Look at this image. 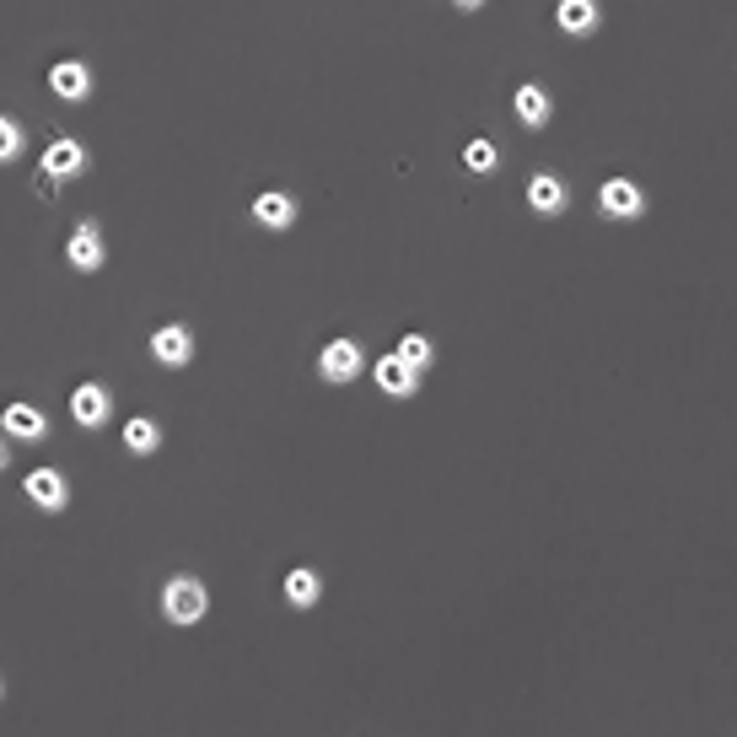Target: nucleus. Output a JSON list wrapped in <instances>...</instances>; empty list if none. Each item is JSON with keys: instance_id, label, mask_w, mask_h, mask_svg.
I'll return each mask as SVG.
<instances>
[{"instance_id": "nucleus-10", "label": "nucleus", "mask_w": 737, "mask_h": 737, "mask_svg": "<svg viewBox=\"0 0 737 737\" xmlns=\"http://www.w3.org/2000/svg\"><path fill=\"white\" fill-rule=\"evenodd\" d=\"M0 426H5V436H16V441H44L49 436V415L38 410V404H5V415H0Z\"/></svg>"}, {"instance_id": "nucleus-12", "label": "nucleus", "mask_w": 737, "mask_h": 737, "mask_svg": "<svg viewBox=\"0 0 737 737\" xmlns=\"http://www.w3.org/2000/svg\"><path fill=\"white\" fill-rule=\"evenodd\" d=\"M511 114L522 119V129H544V124L554 119L550 92H544V87H533V81H528V87H517V92H511Z\"/></svg>"}, {"instance_id": "nucleus-7", "label": "nucleus", "mask_w": 737, "mask_h": 737, "mask_svg": "<svg viewBox=\"0 0 737 737\" xmlns=\"http://www.w3.org/2000/svg\"><path fill=\"white\" fill-rule=\"evenodd\" d=\"M151 361L157 367H188L194 361V334H188L184 323H162L151 334Z\"/></svg>"}, {"instance_id": "nucleus-19", "label": "nucleus", "mask_w": 737, "mask_h": 737, "mask_svg": "<svg viewBox=\"0 0 737 737\" xmlns=\"http://www.w3.org/2000/svg\"><path fill=\"white\" fill-rule=\"evenodd\" d=\"M463 168H469V173H495V168H500L495 140H485V135H480V140H469V146H463Z\"/></svg>"}, {"instance_id": "nucleus-11", "label": "nucleus", "mask_w": 737, "mask_h": 737, "mask_svg": "<svg viewBox=\"0 0 737 737\" xmlns=\"http://www.w3.org/2000/svg\"><path fill=\"white\" fill-rule=\"evenodd\" d=\"M49 92L60 97V103H81V97H92V70L81 60H60L49 70Z\"/></svg>"}, {"instance_id": "nucleus-8", "label": "nucleus", "mask_w": 737, "mask_h": 737, "mask_svg": "<svg viewBox=\"0 0 737 737\" xmlns=\"http://www.w3.org/2000/svg\"><path fill=\"white\" fill-rule=\"evenodd\" d=\"M371 382H377L388 399H415V388H421V371L404 367V361L388 350V356H377V361H371Z\"/></svg>"}, {"instance_id": "nucleus-6", "label": "nucleus", "mask_w": 737, "mask_h": 737, "mask_svg": "<svg viewBox=\"0 0 737 737\" xmlns=\"http://www.w3.org/2000/svg\"><path fill=\"white\" fill-rule=\"evenodd\" d=\"M22 495H27L38 511H65V506H70V485H65L60 469H33V474L22 480Z\"/></svg>"}, {"instance_id": "nucleus-23", "label": "nucleus", "mask_w": 737, "mask_h": 737, "mask_svg": "<svg viewBox=\"0 0 737 737\" xmlns=\"http://www.w3.org/2000/svg\"><path fill=\"white\" fill-rule=\"evenodd\" d=\"M0 694H5V678H0Z\"/></svg>"}, {"instance_id": "nucleus-17", "label": "nucleus", "mask_w": 737, "mask_h": 737, "mask_svg": "<svg viewBox=\"0 0 737 737\" xmlns=\"http://www.w3.org/2000/svg\"><path fill=\"white\" fill-rule=\"evenodd\" d=\"M157 447H162V426H157L151 415L124 421V452H129V458H151Z\"/></svg>"}, {"instance_id": "nucleus-21", "label": "nucleus", "mask_w": 737, "mask_h": 737, "mask_svg": "<svg viewBox=\"0 0 737 737\" xmlns=\"http://www.w3.org/2000/svg\"><path fill=\"white\" fill-rule=\"evenodd\" d=\"M452 5H458V11H480L485 0H452Z\"/></svg>"}, {"instance_id": "nucleus-13", "label": "nucleus", "mask_w": 737, "mask_h": 737, "mask_svg": "<svg viewBox=\"0 0 737 737\" xmlns=\"http://www.w3.org/2000/svg\"><path fill=\"white\" fill-rule=\"evenodd\" d=\"M76 173H87V146L70 140V135H60V140L44 151V179H76Z\"/></svg>"}, {"instance_id": "nucleus-16", "label": "nucleus", "mask_w": 737, "mask_h": 737, "mask_svg": "<svg viewBox=\"0 0 737 737\" xmlns=\"http://www.w3.org/2000/svg\"><path fill=\"white\" fill-rule=\"evenodd\" d=\"M286 603L291 609H318V598H323V576L312 571V565H297V571H286Z\"/></svg>"}, {"instance_id": "nucleus-2", "label": "nucleus", "mask_w": 737, "mask_h": 737, "mask_svg": "<svg viewBox=\"0 0 737 737\" xmlns=\"http://www.w3.org/2000/svg\"><path fill=\"white\" fill-rule=\"evenodd\" d=\"M318 371H323V382L345 388V382H356V377L367 371V356H361L356 339H329V345L318 350Z\"/></svg>"}, {"instance_id": "nucleus-3", "label": "nucleus", "mask_w": 737, "mask_h": 737, "mask_svg": "<svg viewBox=\"0 0 737 737\" xmlns=\"http://www.w3.org/2000/svg\"><path fill=\"white\" fill-rule=\"evenodd\" d=\"M70 415L81 430H103L114 421V393L103 382H81V388H70Z\"/></svg>"}, {"instance_id": "nucleus-9", "label": "nucleus", "mask_w": 737, "mask_h": 737, "mask_svg": "<svg viewBox=\"0 0 737 737\" xmlns=\"http://www.w3.org/2000/svg\"><path fill=\"white\" fill-rule=\"evenodd\" d=\"M253 221H258L264 232H286V227L297 221V194H286V188H264V194L253 199Z\"/></svg>"}, {"instance_id": "nucleus-4", "label": "nucleus", "mask_w": 737, "mask_h": 737, "mask_svg": "<svg viewBox=\"0 0 737 737\" xmlns=\"http://www.w3.org/2000/svg\"><path fill=\"white\" fill-rule=\"evenodd\" d=\"M103 258H108V247H103V227H97V221H81V227L70 232V243H65V264H70V269H81V275H97V269H103Z\"/></svg>"}, {"instance_id": "nucleus-5", "label": "nucleus", "mask_w": 737, "mask_h": 737, "mask_svg": "<svg viewBox=\"0 0 737 737\" xmlns=\"http://www.w3.org/2000/svg\"><path fill=\"white\" fill-rule=\"evenodd\" d=\"M598 210L609 216V221H635L641 210H646V194L635 179H609V184L598 188Z\"/></svg>"}, {"instance_id": "nucleus-14", "label": "nucleus", "mask_w": 737, "mask_h": 737, "mask_svg": "<svg viewBox=\"0 0 737 737\" xmlns=\"http://www.w3.org/2000/svg\"><path fill=\"white\" fill-rule=\"evenodd\" d=\"M565 205H571V194H565V184L554 173H533L528 179V210L533 216H560Z\"/></svg>"}, {"instance_id": "nucleus-15", "label": "nucleus", "mask_w": 737, "mask_h": 737, "mask_svg": "<svg viewBox=\"0 0 737 737\" xmlns=\"http://www.w3.org/2000/svg\"><path fill=\"white\" fill-rule=\"evenodd\" d=\"M554 22H560L571 38H592V33H598V0H560V5H554Z\"/></svg>"}, {"instance_id": "nucleus-18", "label": "nucleus", "mask_w": 737, "mask_h": 737, "mask_svg": "<svg viewBox=\"0 0 737 737\" xmlns=\"http://www.w3.org/2000/svg\"><path fill=\"white\" fill-rule=\"evenodd\" d=\"M393 356H399V361H404V367L426 371L430 361H436V345H430V339H426V334H421V329H410V334H404V339H399V350H393Z\"/></svg>"}, {"instance_id": "nucleus-1", "label": "nucleus", "mask_w": 737, "mask_h": 737, "mask_svg": "<svg viewBox=\"0 0 737 737\" xmlns=\"http://www.w3.org/2000/svg\"><path fill=\"white\" fill-rule=\"evenodd\" d=\"M162 614L168 624H199V619L210 614V587L199 581V576H173L168 587H162Z\"/></svg>"}, {"instance_id": "nucleus-20", "label": "nucleus", "mask_w": 737, "mask_h": 737, "mask_svg": "<svg viewBox=\"0 0 737 737\" xmlns=\"http://www.w3.org/2000/svg\"><path fill=\"white\" fill-rule=\"evenodd\" d=\"M16 157H22V124L11 119V114H0V168L16 162Z\"/></svg>"}, {"instance_id": "nucleus-22", "label": "nucleus", "mask_w": 737, "mask_h": 737, "mask_svg": "<svg viewBox=\"0 0 737 737\" xmlns=\"http://www.w3.org/2000/svg\"><path fill=\"white\" fill-rule=\"evenodd\" d=\"M0 469H5V441H0Z\"/></svg>"}]
</instances>
